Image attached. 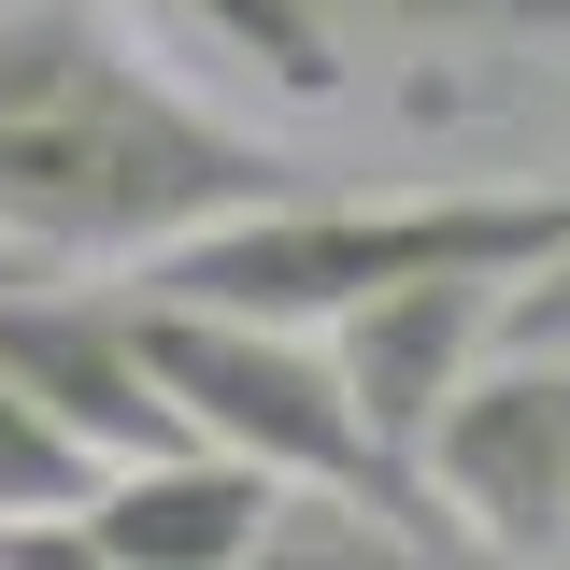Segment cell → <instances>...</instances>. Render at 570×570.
Instances as JSON below:
<instances>
[{
	"label": "cell",
	"instance_id": "cell-1",
	"mask_svg": "<svg viewBox=\"0 0 570 570\" xmlns=\"http://www.w3.org/2000/svg\"><path fill=\"white\" fill-rule=\"evenodd\" d=\"M243 200H285V157L129 14L0 0V272H142Z\"/></svg>",
	"mask_w": 570,
	"mask_h": 570
},
{
	"label": "cell",
	"instance_id": "cell-2",
	"mask_svg": "<svg viewBox=\"0 0 570 570\" xmlns=\"http://www.w3.org/2000/svg\"><path fill=\"white\" fill-rule=\"evenodd\" d=\"M570 243V186H442V200H243L186 228V243H157L142 299H214V314H285V328H328L356 299H385V285L414 272H542Z\"/></svg>",
	"mask_w": 570,
	"mask_h": 570
},
{
	"label": "cell",
	"instance_id": "cell-3",
	"mask_svg": "<svg viewBox=\"0 0 570 570\" xmlns=\"http://www.w3.org/2000/svg\"><path fill=\"white\" fill-rule=\"evenodd\" d=\"M142 14L214 43L299 115H328V100L471 115L570 58V0H142Z\"/></svg>",
	"mask_w": 570,
	"mask_h": 570
},
{
	"label": "cell",
	"instance_id": "cell-4",
	"mask_svg": "<svg viewBox=\"0 0 570 570\" xmlns=\"http://www.w3.org/2000/svg\"><path fill=\"white\" fill-rule=\"evenodd\" d=\"M428 499L456 513L471 557H513V570H557L570 557V343H499L442 428H428Z\"/></svg>",
	"mask_w": 570,
	"mask_h": 570
},
{
	"label": "cell",
	"instance_id": "cell-5",
	"mask_svg": "<svg viewBox=\"0 0 570 570\" xmlns=\"http://www.w3.org/2000/svg\"><path fill=\"white\" fill-rule=\"evenodd\" d=\"M272 471L228 456V442H171V456H129L100 471L86 513H14L0 528V570H257L272 557Z\"/></svg>",
	"mask_w": 570,
	"mask_h": 570
},
{
	"label": "cell",
	"instance_id": "cell-6",
	"mask_svg": "<svg viewBox=\"0 0 570 570\" xmlns=\"http://www.w3.org/2000/svg\"><path fill=\"white\" fill-rule=\"evenodd\" d=\"M0 356L29 371V400H43L71 442H100V471L200 442V428H186V400L157 385L142 328H129V285L100 299V285H58V272H0Z\"/></svg>",
	"mask_w": 570,
	"mask_h": 570
},
{
	"label": "cell",
	"instance_id": "cell-7",
	"mask_svg": "<svg viewBox=\"0 0 570 570\" xmlns=\"http://www.w3.org/2000/svg\"><path fill=\"white\" fill-rule=\"evenodd\" d=\"M513 285H528V272H414V285H385V299H356V314H328V356H343L356 414H371V442H385L400 471L428 456L442 400L499 356ZM414 485H428V471H414Z\"/></svg>",
	"mask_w": 570,
	"mask_h": 570
},
{
	"label": "cell",
	"instance_id": "cell-8",
	"mask_svg": "<svg viewBox=\"0 0 570 570\" xmlns=\"http://www.w3.org/2000/svg\"><path fill=\"white\" fill-rule=\"evenodd\" d=\"M86 499H100V442H71L0 356V513H86Z\"/></svg>",
	"mask_w": 570,
	"mask_h": 570
},
{
	"label": "cell",
	"instance_id": "cell-9",
	"mask_svg": "<svg viewBox=\"0 0 570 570\" xmlns=\"http://www.w3.org/2000/svg\"><path fill=\"white\" fill-rule=\"evenodd\" d=\"M499 343H570V243L542 257V272L513 285V314H499Z\"/></svg>",
	"mask_w": 570,
	"mask_h": 570
}]
</instances>
